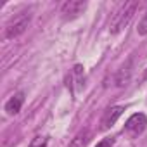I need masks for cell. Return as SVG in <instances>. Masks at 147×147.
<instances>
[{
	"mask_svg": "<svg viewBox=\"0 0 147 147\" xmlns=\"http://www.w3.org/2000/svg\"><path fill=\"white\" fill-rule=\"evenodd\" d=\"M137 7H138V2H125L116 12H114V16L111 18V24H109V31L113 33V35H116V33H119L130 21H131V18H133V14H135V11H137Z\"/></svg>",
	"mask_w": 147,
	"mask_h": 147,
	"instance_id": "cell-1",
	"label": "cell"
},
{
	"mask_svg": "<svg viewBox=\"0 0 147 147\" xmlns=\"http://www.w3.org/2000/svg\"><path fill=\"white\" fill-rule=\"evenodd\" d=\"M31 23V12L30 11H21L18 12L5 26V38L11 40V38H16L19 35H23L26 31V28L30 26Z\"/></svg>",
	"mask_w": 147,
	"mask_h": 147,
	"instance_id": "cell-2",
	"label": "cell"
},
{
	"mask_svg": "<svg viewBox=\"0 0 147 147\" xmlns=\"http://www.w3.org/2000/svg\"><path fill=\"white\" fill-rule=\"evenodd\" d=\"M147 126V116L144 113H135L128 118V121L125 123V130L131 135V137H137L140 135Z\"/></svg>",
	"mask_w": 147,
	"mask_h": 147,
	"instance_id": "cell-3",
	"label": "cell"
},
{
	"mask_svg": "<svg viewBox=\"0 0 147 147\" xmlns=\"http://www.w3.org/2000/svg\"><path fill=\"white\" fill-rule=\"evenodd\" d=\"M87 9V2H82V0H67L61 5V14H64V18L73 19L78 18L80 14H83V11Z\"/></svg>",
	"mask_w": 147,
	"mask_h": 147,
	"instance_id": "cell-4",
	"label": "cell"
},
{
	"mask_svg": "<svg viewBox=\"0 0 147 147\" xmlns=\"http://www.w3.org/2000/svg\"><path fill=\"white\" fill-rule=\"evenodd\" d=\"M123 111H125V107L123 106H114V107H109L106 113H104V116H102V121H100V125H102V130H107V128H111L118 119H119V116L123 114Z\"/></svg>",
	"mask_w": 147,
	"mask_h": 147,
	"instance_id": "cell-5",
	"label": "cell"
},
{
	"mask_svg": "<svg viewBox=\"0 0 147 147\" xmlns=\"http://www.w3.org/2000/svg\"><path fill=\"white\" fill-rule=\"evenodd\" d=\"M23 104H24V94H23V92H18V94H14V95L5 102V107H4V109H5L7 114L14 116V114H18V113L21 111Z\"/></svg>",
	"mask_w": 147,
	"mask_h": 147,
	"instance_id": "cell-6",
	"label": "cell"
},
{
	"mask_svg": "<svg viewBox=\"0 0 147 147\" xmlns=\"http://www.w3.org/2000/svg\"><path fill=\"white\" fill-rule=\"evenodd\" d=\"M130 66H131V61H128L126 66H123V67L118 71V76H116V83H118V87H123V85L128 83V80H130V73H131Z\"/></svg>",
	"mask_w": 147,
	"mask_h": 147,
	"instance_id": "cell-7",
	"label": "cell"
},
{
	"mask_svg": "<svg viewBox=\"0 0 147 147\" xmlns=\"http://www.w3.org/2000/svg\"><path fill=\"white\" fill-rule=\"evenodd\" d=\"M137 33H138V35H142V36H145V35H147V11L142 14L140 21H138V26H137Z\"/></svg>",
	"mask_w": 147,
	"mask_h": 147,
	"instance_id": "cell-8",
	"label": "cell"
},
{
	"mask_svg": "<svg viewBox=\"0 0 147 147\" xmlns=\"http://www.w3.org/2000/svg\"><path fill=\"white\" fill-rule=\"evenodd\" d=\"M85 142H87V133H80L78 137H75V140L71 142L69 147H83Z\"/></svg>",
	"mask_w": 147,
	"mask_h": 147,
	"instance_id": "cell-9",
	"label": "cell"
},
{
	"mask_svg": "<svg viewBox=\"0 0 147 147\" xmlns=\"http://www.w3.org/2000/svg\"><path fill=\"white\" fill-rule=\"evenodd\" d=\"M47 145V138L45 137H36L33 138V142L30 144V147H45Z\"/></svg>",
	"mask_w": 147,
	"mask_h": 147,
	"instance_id": "cell-10",
	"label": "cell"
},
{
	"mask_svg": "<svg viewBox=\"0 0 147 147\" xmlns=\"http://www.w3.org/2000/svg\"><path fill=\"white\" fill-rule=\"evenodd\" d=\"M114 145V138L113 137H106V138H102L95 147H113Z\"/></svg>",
	"mask_w": 147,
	"mask_h": 147,
	"instance_id": "cell-11",
	"label": "cell"
},
{
	"mask_svg": "<svg viewBox=\"0 0 147 147\" xmlns=\"http://www.w3.org/2000/svg\"><path fill=\"white\" fill-rule=\"evenodd\" d=\"M144 80H147V69L144 71Z\"/></svg>",
	"mask_w": 147,
	"mask_h": 147,
	"instance_id": "cell-12",
	"label": "cell"
}]
</instances>
